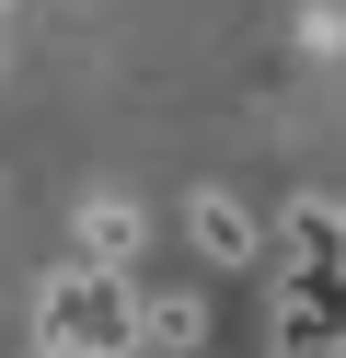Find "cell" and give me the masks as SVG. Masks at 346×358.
Here are the masks:
<instances>
[{
  "label": "cell",
  "mask_w": 346,
  "mask_h": 358,
  "mask_svg": "<svg viewBox=\"0 0 346 358\" xmlns=\"http://www.w3.org/2000/svg\"><path fill=\"white\" fill-rule=\"evenodd\" d=\"M277 243H289V266H300V278H323V266H346V220H335V208H312V196H289V220H277Z\"/></svg>",
  "instance_id": "cell-5"
},
{
  "label": "cell",
  "mask_w": 346,
  "mask_h": 358,
  "mask_svg": "<svg viewBox=\"0 0 346 358\" xmlns=\"http://www.w3.org/2000/svg\"><path fill=\"white\" fill-rule=\"evenodd\" d=\"M196 347H208V301H196V289L138 301V358H196Z\"/></svg>",
  "instance_id": "cell-4"
},
{
  "label": "cell",
  "mask_w": 346,
  "mask_h": 358,
  "mask_svg": "<svg viewBox=\"0 0 346 358\" xmlns=\"http://www.w3.org/2000/svg\"><path fill=\"white\" fill-rule=\"evenodd\" d=\"M138 243H150V220H138L127 196H92V208H81V266H92V278H127Z\"/></svg>",
  "instance_id": "cell-3"
},
{
  "label": "cell",
  "mask_w": 346,
  "mask_h": 358,
  "mask_svg": "<svg viewBox=\"0 0 346 358\" xmlns=\"http://www.w3.org/2000/svg\"><path fill=\"white\" fill-rule=\"evenodd\" d=\"M138 358V278H92V266H58L35 301V358Z\"/></svg>",
  "instance_id": "cell-1"
},
{
  "label": "cell",
  "mask_w": 346,
  "mask_h": 358,
  "mask_svg": "<svg viewBox=\"0 0 346 358\" xmlns=\"http://www.w3.org/2000/svg\"><path fill=\"white\" fill-rule=\"evenodd\" d=\"M58 358H69V347H58Z\"/></svg>",
  "instance_id": "cell-6"
},
{
  "label": "cell",
  "mask_w": 346,
  "mask_h": 358,
  "mask_svg": "<svg viewBox=\"0 0 346 358\" xmlns=\"http://www.w3.org/2000/svg\"><path fill=\"white\" fill-rule=\"evenodd\" d=\"M185 243H196V255L219 266V278H243V266L266 255V231H254V208H243V196H219V185H196V196H185Z\"/></svg>",
  "instance_id": "cell-2"
}]
</instances>
